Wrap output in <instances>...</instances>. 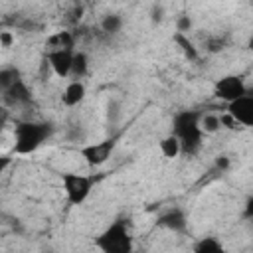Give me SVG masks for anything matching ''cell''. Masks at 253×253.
Masks as SVG:
<instances>
[{"instance_id": "6da1fadb", "label": "cell", "mask_w": 253, "mask_h": 253, "mask_svg": "<svg viewBox=\"0 0 253 253\" xmlns=\"http://www.w3.org/2000/svg\"><path fill=\"white\" fill-rule=\"evenodd\" d=\"M172 134L180 142L182 154H196L202 146L204 130L200 126V113L198 111H180L172 123Z\"/></svg>"}, {"instance_id": "7a4b0ae2", "label": "cell", "mask_w": 253, "mask_h": 253, "mask_svg": "<svg viewBox=\"0 0 253 253\" xmlns=\"http://www.w3.org/2000/svg\"><path fill=\"white\" fill-rule=\"evenodd\" d=\"M51 134V125L38 121H24L14 128V150L16 154L36 152Z\"/></svg>"}, {"instance_id": "3957f363", "label": "cell", "mask_w": 253, "mask_h": 253, "mask_svg": "<svg viewBox=\"0 0 253 253\" xmlns=\"http://www.w3.org/2000/svg\"><path fill=\"white\" fill-rule=\"evenodd\" d=\"M97 247L105 253H128L132 249V237L126 221H113L97 239Z\"/></svg>"}, {"instance_id": "277c9868", "label": "cell", "mask_w": 253, "mask_h": 253, "mask_svg": "<svg viewBox=\"0 0 253 253\" xmlns=\"http://www.w3.org/2000/svg\"><path fill=\"white\" fill-rule=\"evenodd\" d=\"M61 186H63L67 202L71 206H81L93 190V178L85 174H77V172H65L61 174Z\"/></svg>"}, {"instance_id": "5b68a950", "label": "cell", "mask_w": 253, "mask_h": 253, "mask_svg": "<svg viewBox=\"0 0 253 253\" xmlns=\"http://www.w3.org/2000/svg\"><path fill=\"white\" fill-rule=\"evenodd\" d=\"M113 148H115V138H105V140H99V142L85 144L79 150V154L89 166H101L111 158Z\"/></svg>"}, {"instance_id": "8992f818", "label": "cell", "mask_w": 253, "mask_h": 253, "mask_svg": "<svg viewBox=\"0 0 253 253\" xmlns=\"http://www.w3.org/2000/svg\"><path fill=\"white\" fill-rule=\"evenodd\" d=\"M239 126H251L253 125V95L243 93L237 99L227 103V111Z\"/></svg>"}, {"instance_id": "52a82bcc", "label": "cell", "mask_w": 253, "mask_h": 253, "mask_svg": "<svg viewBox=\"0 0 253 253\" xmlns=\"http://www.w3.org/2000/svg\"><path fill=\"white\" fill-rule=\"evenodd\" d=\"M243 93H247V89H245L243 79L237 77V75H225V77L217 79L215 85H213V95H215L217 99L225 101V103L237 99V97L243 95Z\"/></svg>"}, {"instance_id": "ba28073f", "label": "cell", "mask_w": 253, "mask_h": 253, "mask_svg": "<svg viewBox=\"0 0 253 253\" xmlns=\"http://www.w3.org/2000/svg\"><path fill=\"white\" fill-rule=\"evenodd\" d=\"M73 49L61 47V49H47V61L57 77H69L71 75V63H73Z\"/></svg>"}, {"instance_id": "9c48e42d", "label": "cell", "mask_w": 253, "mask_h": 253, "mask_svg": "<svg viewBox=\"0 0 253 253\" xmlns=\"http://www.w3.org/2000/svg\"><path fill=\"white\" fill-rule=\"evenodd\" d=\"M2 97H4V103L6 105H16V107L28 105L32 101V93H30L28 85L22 81V77L16 83H12L6 91H2Z\"/></svg>"}, {"instance_id": "30bf717a", "label": "cell", "mask_w": 253, "mask_h": 253, "mask_svg": "<svg viewBox=\"0 0 253 253\" xmlns=\"http://www.w3.org/2000/svg\"><path fill=\"white\" fill-rule=\"evenodd\" d=\"M156 223H158L160 227L170 229V231H184L188 221H186V213H184V210L174 208V210H168L166 213H162V215L158 217Z\"/></svg>"}, {"instance_id": "8fae6325", "label": "cell", "mask_w": 253, "mask_h": 253, "mask_svg": "<svg viewBox=\"0 0 253 253\" xmlns=\"http://www.w3.org/2000/svg\"><path fill=\"white\" fill-rule=\"evenodd\" d=\"M83 99H85V85H83V81H81V79L69 81V83L65 85V89H63V95H61L63 105L75 107V105H79Z\"/></svg>"}, {"instance_id": "7c38bea8", "label": "cell", "mask_w": 253, "mask_h": 253, "mask_svg": "<svg viewBox=\"0 0 253 253\" xmlns=\"http://www.w3.org/2000/svg\"><path fill=\"white\" fill-rule=\"evenodd\" d=\"M47 49H61V47H73V36L69 32H57L47 38L45 42Z\"/></svg>"}, {"instance_id": "4fadbf2b", "label": "cell", "mask_w": 253, "mask_h": 253, "mask_svg": "<svg viewBox=\"0 0 253 253\" xmlns=\"http://www.w3.org/2000/svg\"><path fill=\"white\" fill-rule=\"evenodd\" d=\"M87 71H89V59H87V55L83 51H75L73 53V63H71V75L75 79H81V77L87 75Z\"/></svg>"}, {"instance_id": "5bb4252c", "label": "cell", "mask_w": 253, "mask_h": 253, "mask_svg": "<svg viewBox=\"0 0 253 253\" xmlns=\"http://www.w3.org/2000/svg\"><path fill=\"white\" fill-rule=\"evenodd\" d=\"M160 152H162L164 158H176L178 154H182V152H180V142H178V138H176L174 134L164 136V138L160 140Z\"/></svg>"}, {"instance_id": "9a60e30c", "label": "cell", "mask_w": 253, "mask_h": 253, "mask_svg": "<svg viewBox=\"0 0 253 253\" xmlns=\"http://www.w3.org/2000/svg\"><path fill=\"white\" fill-rule=\"evenodd\" d=\"M194 251H198V253H219V251H223V245L215 237H204L194 245Z\"/></svg>"}, {"instance_id": "2e32d148", "label": "cell", "mask_w": 253, "mask_h": 253, "mask_svg": "<svg viewBox=\"0 0 253 253\" xmlns=\"http://www.w3.org/2000/svg\"><path fill=\"white\" fill-rule=\"evenodd\" d=\"M200 126H202V130L208 132V134L219 130V128H221V125H219V115H213V113L200 115Z\"/></svg>"}, {"instance_id": "e0dca14e", "label": "cell", "mask_w": 253, "mask_h": 253, "mask_svg": "<svg viewBox=\"0 0 253 253\" xmlns=\"http://www.w3.org/2000/svg\"><path fill=\"white\" fill-rule=\"evenodd\" d=\"M20 79V71L16 67H2L0 69V93L6 91L12 83H16Z\"/></svg>"}, {"instance_id": "ac0fdd59", "label": "cell", "mask_w": 253, "mask_h": 253, "mask_svg": "<svg viewBox=\"0 0 253 253\" xmlns=\"http://www.w3.org/2000/svg\"><path fill=\"white\" fill-rule=\"evenodd\" d=\"M101 28L103 32L107 34H117L121 28H123V18L119 14H107L103 20H101Z\"/></svg>"}, {"instance_id": "d6986e66", "label": "cell", "mask_w": 253, "mask_h": 253, "mask_svg": "<svg viewBox=\"0 0 253 253\" xmlns=\"http://www.w3.org/2000/svg\"><path fill=\"white\" fill-rule=\"evenodd\" d=\"M174 42L182 47V51H184V55L188 57V59H198V49L194 47V43L184 36V34H180V32H176V36H174Z\"/></svg>"}, {"instance_id": "ffe728a7", "label": "cell", "mask_w": 253, "mask_h": 253, "mask_svg": "<svg viewBox=\"0 0 253 253\" xmlns=\"http://www.w3.org/2000/svg\"><path fill=\"white\" fill-rule=\"evenodd\" d=\"M176 28H178L180 34H186V32L192 28V20H190V16H180L178 22H176Z\"/></svg>"}, {"instance_id": "44dd1931", "label": "cell", "mask_w": 253, "mask_h": 253, "mask_svg": "<svg viewBox=\"0 0 253 253\" xmlns=\"http://www.w3.org/2000/svg\"><path fill=\"white\" fill-rule=\"evenodd\" d=\"M14 43V36L10 32H0V45L2 47H12Z\"/></svg>"}, {"instance_id": "7402d4cb", "label": "cell", "mask_w": 253, "mask_h": 253, "mask_svg": "<svg viewBox=\"0 0 253 253\" xmlns=\"http://www.w3.org/2000/svg\"><path fill=\"white\" fill-rule=\"evenodd\" d=\"M10 162H12V158L8 154H0V176L6 172V168L10 166Z\"/></svg>"}, {"instance_id": "603a6c76", "label": "cell", "mask_w": 253, "mask_h": 253, "mask_svg": "<svg viewBox=\"0 0 253 253\" xmlns=\"http://www.w3.org/2000/svg\"><path fill=\"white\" fill-rule=\"evenodd\" d=\"M215 164H217V168H227V166H229V158H227V156H219V158L215 160Z\"/></svg>"}, {"instance_id": "cb8c5ba5", "label": "cell", "mask_w": 253, "mask_h": 253, "mask_svg": "<svg viewBox=\"0 0 253 253\" xmlns=\"http://www.w3.org/2000/svg\"><path fill=\"white\" fill-rule=\"evenodd\" d=\"M152 20L154 22H160L162 20V8H154L152 10Z\"/></svg>"}, {"instance_id": "d4e9b609", "label": "cell", "mask_w": 253, "mask_h": 253, "mask_svg": "<svg viewBox=\"0 0 253 253\" xmlns=\"http://www.w3.org/2000/svg\"><path fill=\"white\" fill-rule=\"evenodd\" d=\"M6 119H8V111L6 109H0V126L6 123Z\"/></svg>"}]
</instances>
